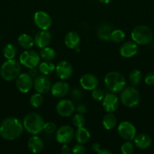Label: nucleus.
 Listing matches in <instances>:
<instances>
[{
	"label": "nucleus",
	"instance_id": "nucleus-5",
	"mask_svg": "<svg viewBox=\"0 0 154 154\" xmlns=\"http://www.w3.org/2000/svg\"><path fill=\"white\" fill-rule=\"evenodd\" d=\"M131 39L137 45H147L153 38L150 28L144 25H139L134 27L131 33Z\"/></svg>",
	"mask_w": 154,
	"mask_h": 154
},
{
	"label": "nucleus",
	"instance_id": "nucleus-6",
	"mask_svg": "<svg viewBox=\"0 0 154 154\" xmlns=\"http://www.w3.org/2000/svg\"><path fill=\"white\" fill-rule=\"evenodd\" d=\"M120 100L122 105H125L127 108H134L140 103V93L138 90L134 87H125L121 91Z\"/></svg>",
	"mask_w": 154,
	"mask_h": 154
},
{
	"label": "nucleus",
	"instance_id": "nucleus-14",
	"mask_svg": "<svg viewBox=\"0 0 154 154\" xmlns=\"http://www.w3.org/2000/svg\"><path fill=\"white\" fill-rule=\"evenodd\" d=\"M119 98L114 93H107L102 100V105L104 111L107 113H113L119 108Z\"/></svg>",
	"mask_w": 154,
	"mask_h": 154
},
{
	"label": "nucleus",
	"instance_id": "nucleus-25",
	"mask_svg": "<svg viewBox=\"0 0 154 154\" xmlns=\"http://www.w3.org/2000/svg\"><path fill=\"white\" fill-rule=\"evenodd\" d=\"M117 124V118L113 113L108 112L102 119V125L107 130H111Z\"/></svg>",
	"mask_w": 154,
	"mask_h": 154
},
{
	"label": "nucleus",
	"instance_id": "nucleus-19",
	"mask_svg": "<svg viewBox=\"0 0 154 154\" xmlns=\"http://www.w3.org/2000/svg\"><path fill=\"white\" fill-rule=\"evenodd\" d=\"M52 36L48 30H41L38 32L34 38V43L39 48H44L51 44Z\"/></svg>",
	"mask_w": 154,
	"mask_h": 154
},
{
	"label": "nucleus",
	"instance_id": "nucleus-24",
	"mask_svg": "<svg viewBox=\"0 0 154 154\" xmlns=\"http://www.w3.org/2000/svg\"><path fill=\"white\" fill-rule=\"evenodd\" d=\"M74 138H75V141L79 144H86L91 138L90 132H89L88 129L85 128L84 126L78 128V129L75 132Z\"/></svg>",
	"mask_w": 154,
	"mask_h": 154
},
{
	"label": "nucleus",
	"instance_id": "nucleus-32",
	"mask_svg": "<svg viewBox=\"0 0 154 154\" xmlns=\"http://www.w3.org/2000/svg\"><path fill=\"white\" fill-rule=\"evenodd\" d=\"M43 100L44 98L42 96V93H36L35 94L32 95L31 97H30V104L33 108H39L43 103Z\"/></svg>",
	"mask_w": 154,
	"mask_h": 154
},
{
	"label": "nucleus",
	"instance_id": "nucleus-43",
	"mask_svg": "<svg viewBox=\"0 0 154 154\" xmlns=\"http://www.w3.org/2000/svg\"><path fill=\"white\" fill-rule=\"evenodd\" d=\"M62 153L64 154H67L70 152V148H69V146L67 145V144H63V146H62L61 148Z\"/></svg>",
	"mask_w": 154,
	"mask_h": 154
},
{
	"label": "nucleus",
	"instance_id": "nucleus-34",
	"mask_svg": "<svg viewBox=\"0 0 154 154\" xmlns=\"http://www.w3.org/2000/svg\"><path fill=\"white\" fill-rule=\"evenodd\" d=\"M134 150V144L131 142V141H127L121 146V152L123 154H131Z\"/></svg>",
	"mask_w": 154,
	"mask_h": 154
},
{
	"label": "nucleus",
	"instance_id": "nucleus-27",
	"mask_svg": "<svg viewBox=\"0 0 154 154\" xmlns=\"http://www.w3.org/2000/svg\"><path fill=\"white\" fill-rule=\"evenodd\" d=\"M55 71V66L51 61H45L39 63V72L42 75H50Z\"/></svg>",
	"mask_w": 154,
	"mask_h": 154
},
{
	"label": "nucleus",
	"instance_id": "nucleus-36",
	"mask_svg": "<svg viewBox=\"0 0 154 154\" xmlns=\"http://www.w3.org/2000/svg\"><path fill=\"white\" fill-rule=\"evenodd\" d=\"M43 130L48 134L53 133V132L57 130L55 123H54L53 122H47V123H45Z\"/></svg>",
	"mask_w": 154,
	"mask_h": 154
},
{
	"label": "nucleus",
	"instance_id": "nucleus-10",
	"mask_svg": "<svg viewBox=\"0 0 154 154\" xmlns=\"http://www.w3.org/2000/svg\"><path fill=\"white\" fill-rule=\"evenodd\" d=\"M118 133L121 138L126 141H131L136 136V128L131 122L123 121L118 126Z\"/></svg>",
	"mask_w": 154,
	"mask_h": 154
},
{
	"label": "nucleus",
	"instance_id": "nucleus-18",
	"mask_svg": "<svg viewBox=\"0 0 154 154\" xmlns=\"http://www.w3.org/2000/svg\"><path fill=\"white\" fill-rule=\"evenodd\" d=\"M70 87L68 83L65 81H57L51 87V92L53 96L56 98H62L69 93Z\"/></svg>",
	"mask_w": 154,
	"mask_h": 154
},
{
	"label": "nucleus",
	"instance_id": "nucleus-4",
	"mask_svg": "<svg viewBox=\"0 0 154 154\" xmlns=\"http://www.w3.org/2000/svg\"><path fill=\"white\" fill-rule=\"evenodd\" d=\"M21 73V63L17 60H7L0 68V75L6 81H12L16 79Z\"/></svg>",
	"mask_w": 154,
	"mask_h": 154
},
{
	"label": "nucleus",
	"instance_id": "nucleus-12",
	"mask_svg": "<svg viewBox=\"0 0 154 154\" xmlns=\"http://www.w3.org/2000/svg\"><path fill=\"white\" fill-rule=\"evenodd\" d=\"M33 87L37 93L44 94L51 90V83L47 75L41 74L33 79Z\"/></svg>",
	"mask_w": 154,
	"mask_h": 154
},
{
	"label": "nucleus",
	"instance_id": "nucleus-38",
	"mask_svg": "<svg viewBox=\"0 0 154 154\" xmlns=\"http://www.w3.org/2000/svg\"><path fill=\"white\" fill-rule=\"evenodd\" d=\"M144 81L147 85H153L154 84V72H149L145 76Z\"/></svg>",
	"mask_w": 154,
	"mask_h": 154
},
{
	"label": "nucleus",
	"instance_id": "nucleus-23",
	"mask_svg": "<svg viewBox=\"0 0 154 154\" xmlns=\"http://www.w3.org/2000/svg\"><path fill=\"white\" fill-rule=\"evenodd\" d=\"M113 26L107 23H104L101 24L98 27V35L100 39L105 42H108L110 40V34L113 31Z\"/></svg>",
	"mask_w": 154,
	"mask_h": 154
},
{
	"label": "nucleus",
	"instance_id": "nucleus-15",
	"mask_svg": "<svg viewBox=\"0 0 154 154\" xmlns=\"http://www.w3.org/2000/svg\"><path fill=\"white\" fill-rule=\"evenodd\" d=\"M55 72L60 79L67 80L72 75V66L68 61L62 60L55 66Z\"/></svg>",
	"mask_w": 154,
	"mask_h": 154
},
{
	"label": "nucleus",
	"instance_id": "nucleus-7",
	"mask_svg": "<svg viewBox=\"0 0 154 154\" xmlns=\"http://www.w3.org/2000/svg\"><path fill=\"white\" fill-rule=\"evenodd\" d=\"M20 63L28 69L36 68L40 63V55L33 51H25L20 56Z\"/></svg>",
	"mask_w": 154,
	"mask_h": 154
},
{
	"label": "nucleus",
	"instance_id": "nucleus-39",
	"mask_svg": "<svg viewBox=\"0 0 154 154\" xmlns=\"http://www.w3.org/2000/svg\"><path fill=\"white\" fill-rule=\"evenodd\" d=\"M71 96H72V97L73 98L75 101L79 100V99L82 98L81 90L76 88L73 89V90H72V92H71Z\"/></svg>",
	"mask_w": 154,
	"mask_h": 154
},
{
	"label": "nucleus",
	"instance_id": "nucleus-35",
	"mask_svg": "<svg viewBox=\"0 0 154 154\" xmlns=\"http://www.w3.org/2000/svg\"><path fill=\"white\" fill-rule=\"evenodd\" d=\"M104 90H101L100 88H95L92 90V93H91V96L95 101H98V102H101V101L104 99Z\"/></svg>",
	"mask_w": 154,
	"mask_h": 154
},
{
	"label": "nucleus",
	"instance_id": "nucleus-31",
	"mask_svg": "<svg viewBox=\"0 0 154 154\" xmlns=\"http://www.w3.org/2000/svg\"><path fill=\"white\" fill-rule=\"evenodd\" d=\"M142 79V75L140 71L134 69L129 74V81L131 85L137 86L140 83Z\"/></svg>",
	"mask_w": 154,
	"mask_h": 154
},
{
	"label": "nucleus",
	"instance_id": "nucleus-26",
	"mask_svg": "<svg viewBox=\"0 0 154 154\" xmlns=\"http://www.w3.org/2000/svg\"><path fill=\"white\" fill-rule=\"evenodd\" d=\"M18 44L24 49H30L34 45V38L30 35L23 33L18 36Z\"/></svg>",
	"mask_w": 154,
	"mask_h": 154
},
{
	"label": "nucleus",
	"instance_id": "nucleus-29",
	"mask_svg": "<svg viewBox=\"0 0 154 154\" xmlns=\"http://www.w3.org/2000/svg\"><path fill=\"white\" fill-rule=\"evenodd\" d=\"M2 52L5 58L7 60H12L16 57L18 51H17L16 47L13 44H8L4 47Z\"/></svg>",
	"mask_w": 154,
	"mask_h": 154
},
{
	"label": "nucleus",
	"instance_id": "nucleus-8",
	"mask_svg": "<svg viewBox=\"0 0 154 154\" xmlns=\"http://www.w3.org/2000/svg\"><path fill=\"white\" fill-rule=\"evenodd\" d=\"M75 132L71 126L63 125L56 131V140L60 144H68L74 138Z\"/></svg>",
	"mask_w": 154,
	"mask_h": 154
},
{
	"label": "nucleus",
	"instance_id": "nucleus-41",
	"mask_svg": "<svg viewBox=\"0 0 154 154\" xmlns=\"http://www.w3.org/2000/svg\"><path fill=\"white\" fill-rule=\"evenodd\" d=\"M39 70H37L36 68H32V69H30V71H29L28 73L34 79L36 77H37L39 75Z\"/></svg>",
	"mask_w": 154,
	"mask_h": 154
},
{
	"label": "nucleus",
	"instance_id": "nucleus-3",
	"mask_svg": "<svg viewBox=\"0 0 154 154\" xmlns=\"http://www.w3.org/2000/svg\"><path fill=\"white\" fill-rule=\"evenodd\" d=\"M104 83L107 88L112 93H119L125 87L126 81L122 73L119 72H110L104 77Z\"/></svg>",
	"mask_w": 154,
	"mask_h": 154
},
{
	"label": "nucleus",
	"instance_id": "nucleus-37",
	"mask_svg": "<svg viewBox=\"0 0 154 154\" xmlns=\"http://www.w3.org/2000/svg\"><path fill=\"white\" fill-rule=\"evenodd\" d=\"M72 153L75 154H84L85 153V148L83 146L82 144H75L73 147H72Z\"/></svg>",
	"mask_w": 154,
	"mask_h": 154
},
{
	"label": "nucleus",
	"instance_id": "nucleus-30",
	"mask_svg": "<svg viewBox=\"0 0 154 154\" xmlns=\"http://www.w3.org/2000/svg\"><path fill=\"white\" fill-rule=\"evenodd\" d=\"M125 38V32L121 29H113L110 34V41L116 43H120L123 42Z\"/></svg>",
	"mask_w": 154,
	"mask_h": 154
},
{
	"label": "nucleus",
	"instance_id": "nucleus-28",
	"mask_svg": "<svg viewBox=\"0 0 154 154\" xmlns=\"http://www.w3.org/2000/svg\"><path fill=\"white\" fill-rule=\"evenodd\" d=\"M39 55H40L41 58L43 59L45 61H51L55 58L56 52L53 48L48 46L42 48Z\"/></svg>",
	"mask_w": 154,
	"mask_h": 154
},
{
	"label": "nucleus",
	"instance_id": "nucleus-11",
	"mask_svg": "<svg viewBox=\"0 0 154 154\" xmlns=\"http://www.w3.org/2000/svg\"><path fill=\"white\" fill-rule=\"evenodd\" d=\"M16 86L18 90L21 93H28L33 86V78L29 73H21L16 78Z\"/></svg>",
	"mask_w": 154,
	"mask_h": 154
},
{
	"label": "nucleus",
	"instance_id": "nucleus-33",
	"mask_svg": "<svg viewBox=\"0 0 154 154\" xmlns=\"http://www.w3.org/2000/svg\"><path fill=\"white\" fill-rule=\"evenodd\" d=\"M72 124L75 126L76 128H80L82 127L85 126V119L84 116L82 114H75L74 117H72Z\"/></svg>",
	"mask_w": 154,
	"mask_h": 154
},
{
	"label": "nucleus",
	"instance_id": "nucleus-17",
	"mask_svg": "<svg viewBox=\"0 0 154 154\" xmlns=\"http://www.w3.org/2000/svg\"><path fill=\"white\" fill-rule=\"evenodd\" d=\"M138 51L137 44H136L134 41H128L122 44L119 48V53L121 56L125 58H131L137 54Z\"/></svg>",
	"mask_w": 154,
	"mask_h": 154
},
{
	"label": "nucleus",
	"instance_id": "nucleus-40",
	"mask_svg": "<svg viewBox=\"0 0 154 154\" xmlns=\"http://www.w3.org/2000/svg\"><path fill=\"white\" fill-rule=\"evenodd\" d=\"M76 111H78V113H80V114H85L87 112V108L83 104H80V105H79L76 107Z\"/></svg>",
	"mask_w": 154,
	"mask_h": 154
},
{
	"label": "nucleus",
	"instance_id": "nucleus-22",
	"mask_svg": "<svg viewBox=\"0 0 154 154\" xmlns=\"http://www.w3.org/2000/svg\"><path fill=\"white\" fill-rule=\"evenodd\" d=\"M134 144L137 147L141 150H145L149 147L152 144L151 138L146 134H139L134 138Z\"/></svg>",
	"mask_w": 154,
	"mask_h": 154
},
{
	"label": "nucleus",
	"instance_id": "nucleus-42",
	"mask_svg": "<svg viewBox=\"0 0 154 154\" xmlns=\"http://www.w3.org/2000/svg\"><path fill=\"white\" fill-rule=\"evenodd\" d=\"M91 148H92V150H93L94 152H96V153H98V152L100 150V149L101 148V146L99 143L95 142L92 144Z\"/></svg>",
	"mask_w": 154,
	"mask_h": 154
},
{
	"label": "nucleus",
	"instance_id": "nucleus-21",
	"mask_svg": "<svg viewBox=\"0 0 154 154\" xmlns=\"http://www.w3.org/2000/svg\"><path fill=\"white\" fill-rule=\"evenodd\" d=\"M80 42H81V38L79 35L75 32L70 31L65 35L64 43L69 49H75L78 48Z\"/></svg>",
	"mask_w": 154,
	"mask_h": 154
},
{
	"label": "nucleus",
	"instance_id": "nucleus-16",
	"mask_svg": "<svg viewBox=\"0 0 154 154\" xmlns=\"http://www.w3.org/2000/svg\"><path fill=\"white\" fill-rule=\"evenodd\" d=\"M79 83L81 87L85 90H93L99 84L98 78L93 74H85L80 78Z\"/></svg>",
	"mask_w": 154,
	"mask_h": 154
},
{
	"label": "nucleus",
	"instance_id": "nucleus-20",
	"mask_svg": "<svg viewBox=\"0 0 154 154\" xmlns=\"http://www.w3.org/2000/svg\"><path fill=\"white\" fill-rule=\"evenodd\" d=\"M27 147H28L29 150L31 153H40L44 148L43 141L39 136H36V135H33V136L30 137V139L28 140Z\"/></svg>",
	"mask_w": 154,
	"mask_h": 154
},
{
	"label": "nucleus",
	"instance_id": "nucleus-13",
	"mask_svg": "<svg viewBox=\"0 0 154 154\" xmlns=\"http://www.w3.org/2000/svg\"><path fill=\"white\" fill-rule=\"evenodd\" d=\"M75 105L69 99H61L56 105V111L60 116L63 117H69L75 111Z\"/></svg>",
	"mask_w": 154,
	"mask_h": 154
},
{
	"label": "nucleus",
	"instance_id": "nucleus-1",
	"mask_svg": "<svg viewBox=\"0 0 154 154\" xmlns=\"http://www.w3.org/2000/svg\"><path fill=\"white\" fill-rule=\"evenodd\" d=\"M24 129V126L18 118L7 117L0 123V136L5 140L13 141L22 135Z\"/></svg>",
	"mask_w": 154,
	"mask_h": 154
},
{
	"label": "nucleus",
	"instance_id": "nucleus-44",
	"mask_svg": "<svg viewBox=\"0 0 154 154\" xmlns=\"http://www.w3.org/2000/svg\"><path fill=\"white\" fill-rule=\"evenodd\" d=\"M98 153H99V154H112V152L110 151V150H107V149L102 148V147H101V148L100 149L99 151L98 152Z\"/></svg>",
	"mask_w": 154,
	"mask_h": 154
},
{
	"label": "nucleus",
	"instance_id": "nucleus-45",
	"mask_svg": "<svg viewBox=\"0 0 154 154\" xmlns=\"http://www.w3.org/2000/svg\"><path fill=\"white\" fill-rule=\"evenodd\" d=\"M99 2H101V3H104V4H108L110 3V0H98Z\"/></svg>",
	"mask_w": 154,
	"mask_h": 154
},
{
	"label": "nucleus",
	"instance_id": "nucleus-2",
	"mask_svg": "<svg viewBox=\"0 0 154 154\" xmlns=\"http://www.w3.org/2000/svg\"><path fill=\"white\" fill-rule=\"evenodd\" d=\"M45 120L40 114L35 112L27 114L23 120V126L25 130L32 135H37L44 129Z\"/></svg>",
	"mask_w": 154,
	"mask_h": 154
},
{
	"label": "nucleus",
	"instance_id": "nucleus-9",
	"mask_svg": "<svg viewBox=\"0 0 154 154\" xmlns=\"http://www.w3.org/2000/svg\"><path fill=\"white\" fill-rule=\"evenodd\" d=\"M33 21L40 30H48L52 25L51 17L43 11H38L34 14Z\"/></svg>",
	"mask_w": 154,
	"mask_h": 154
}]
</instances>
